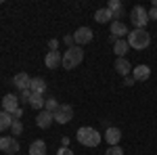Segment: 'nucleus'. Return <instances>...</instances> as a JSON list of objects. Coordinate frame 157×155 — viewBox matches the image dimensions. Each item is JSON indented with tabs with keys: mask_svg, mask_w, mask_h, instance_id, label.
<instances>
[{
	"mask_svg": "<svg viewBox=\"0 0 157 155\" xmlns=\"http://www.w3.org/2000/svg\"><path fill=\"white\" fill-rule=\"evenodd\" d=\"M29 96H32V90L27 88L23 92H19V101H23V103H29Z\"/></svg>",
	"mask_w": 157,
	"mask_h": 155,
	"instance_id": "nucleus-26",
	"label": "nucleus"
},
{
	"mask_svg": "<svg viewBox=\"0 0 157 155\" xmlns=\"http://www.w3.org/2000/svg\"><path fill=\"white\" fill-rule=\"evenodd\" d=\"M107 9L113 15V21H121V17H124V4H121L120 0H109Z\"/></svg>",
	"mask_w": 157,
	"mask_h": 155,
	"instance_id": "nucleus-15",
	"label": "nucleus"
},
{
	"mask_svg": "<svg viewBox=\"0 0 157 155\" xmlns=\"http://www.w3.org/2000/svg\"><path fill=\"white\" fill-rule=\"evenodd\" d=\"M115 72L120 73V76H124V78H128V73L132 72L130 61L126 59V57H117V61H115Z\"/></svg>",
	"mask_w": 157,
	"mask_h": 155,
	"instance_id": "nucleus-16",
	"label": "nucleus"
},
{
	"mask_svg": "<svg viewBox=\"0 0 157 155\" xmlns=\"http://www.w3.org/2000/svg\"><path fill=\"white\" fill-rule=\"evenodd\" d=\"M128 50H130V44H128V40H126V38L113 42V52H115L117 57H126V52H128Z\"/></svg>",
	"mask_w": 157,
	"mask_h": 155,
	"instance_id": "nucleus-18",
	"label": "nucleus"
},
{
	"mask_svg": "<svg viewBox=\"0 0 157 155\" xmlns=\"http://www.w3.org/2000/svg\"><path fill=\"white\" fill-rule=\"evenodd\" d=\"M132 78L136 82L149 80V78H151V67H149V65H136V67H132Z\"/></svg>",
	"mask_w": 157,
	"mask_h": 155,
	"instance_id": "nucleus-14",
	"label": "nucleus"
},
{
	"mask_svg": "<svg viewBox=\"0 0 157 155\" xmlns=\"http://www.w3.org/2000/svg\"><path fill=\"white\" fill-rule=\"evenodd\" d=\"M59 155H73V153L69 151V149H67V147H63V149L59 151Z\"/></svg>",
	"mask_w": 157,
	"mask_h": 155,
	"instance_id": "nucleus-32",
	"label": "nucleus"
},
{
	"mask_svg": "<svg viewBox=\"0 0 157 155\" xmlns=\"http://www.w3.org/2000/svg\"><path fill=\"white\" fill-rule=\"evenodd\" d=\"M44 103H46L44 95H34V92H32V96H29V107L42 111V109H44Z\"/></svg>",
	"mask_w": 157,
	"mask_h": 155,
	"instance_id": "nucleus-21",
	"label": "nucleus"
},
{
	"mask_svg": "<svg viewBox=\"0 0 157 155\" xmlns=\"http://www.w3.org/2000/svg\"><path fill=\"white\" fill-rule=\"evenodd\" d=\"M11 132H13V138H17L21 132H23V124H21V119H13L11 124Z\"/></svg>",
	"mask_w": 157,
	"mask_h": 155,
	"instance_id": "nucleus-24",
	"label": "nucleus"
},
{
	"mask_svg": "<svg viewBox=\"0 0 157 155\" xmlns=\"http://www.w3.org/2000/svg\"><path fill=\"white\" fill-rule=\"evenodd\" d=\"M126 40H128L130 48H134V50H145V48L151 44V34H149L147 29H134V32L128 34Z\"/></svg>",
	"mask_w": 157,
	"mask_h": 155,
	"instance_id": "nucleus-3",
	"label": "nucleus"
},
{
	"mask_svg": "<svg viewBox=\"0 0 157 155\" xmlns=\"http://www.w3.org/2000/svg\"><path fill=\"white\" fill-rule=\"evenodd\" d=\"M48 48L50 50H59V40H48Z\"/></svg>",
	"mask_w": 157,
	"mask_h": 155,
	"instance_id": "nucleus-27",
	"label": "nucleus"
},
{
	"mask_svg": "<svg viewBox=\"0 0 157 155\" xmlns=\"http://www.w3.org/2000/svg\"><path fill=\"white\" fill-rule=\"evenodd\" d=\"M59 105H61V103H57V99H55V96H48V99H46V103H44V109L50 111V113H55V111L59 109Z\"/></svg>",
	"mask_w": 157,
	"mask_h": 155,
	"instance_id": "nucleus-23",
	"label": "nucleus"
},
{
	"mask_svg": "<svg viewBox=\"0 0 157 155\" xmlns=\"http://www.w3.org/2000/svg\"><path fill=\"white\" fill-rule=\"evenodd\" d=\"M82 61H84V50H82V46H71V48H67V50L63 52V63H61V67H65V69H75Z\"/></svg>",
	"mask_w": 157,
	"mask_h": 155,
	"instance_id": "nucleus-2",
	"label": "nucleus"
},
{
	"mask_svg": "<svg viewBox=\"0 0 157 155\" xmlns=\"http://www.w3.org/2000/svg\"><path fill=\"white\" fill-rule=\"evenodd\" d=\"M61 63H63V55H61L59 50H48V52H46V57H44V65H46L48 69H57Z\"/></svg>",
	"mask_w": 157,
	"mask_h": 155,
	"instance_id": "nucleus-9",
	"label": "nucleus"
},
{
	"mask_svg": "<svg viewBox=\"0 0 157 155\" xmlns=\"http://www.w3.org/2000/svg\"><path fill=\"white\" fill-rule=\"evenodd\" d=\"M0 151H4L6 155H15L19 151V143L13 136H0Z\"/></svg>",
	"mask_w": 157,
	"mask_h": 155,
	"instance_id": "nucleus-8",
	"label": "nucleus"
},
{
	"mask_svg": "<svg viewBox=\"0 0 157 155\" xmlns=\"http://www.w3.org/2000/svg\"><path fill=\"white\" fill-rule=\"evenodd\" d=\"M19 109V96L17 95H4L2 99V111H6V113H15Z\"/></svg>",
	"mask_w": 157,
	"mask_h": 155,
	"instance_id": "nucleus-10",
	"label": "nucleus"
},
{
	"mask_svg": "<svg viewBox=\"0 0 157 155\" xmlns=\"http://www.w3.org/2000/svg\"><path fill=\"white\" fill-rule=\"evenodd\" d=\"M63 40H65V44H67V46H69V48L73 46V36H71V34H67V36L63 38Z\"/></svg>",
	"mask_w": 157,
	"mask_h": 155,
	"instance_id": "nucleus-29",
	"label": "nucleus"
},
{
	"mask_svg": "<svg viewBox=\"0 0 157 155\" xmlns=\"http://www.w3.org/2000/svg\"><path fill=\"white\" fill-rule=\"evenodd\" d=\"M29 155H46V143L44 141H34L29 145Z\"/></svg>",
	"mask_w": 157,
	"mask_h": 155,
	"instance_id": "nucleus-20",
	"label": "nucleus"
},
{
	"mask_svg": "<svg viewBox=\"0 0 157 155\" xmlns=\"http://www.w3.org/2000/svg\"><path fill=\"white\" fill-rule=\"evenodd\" d=\"M52 115H55V122H57V124H69L71 118H73V107L67 105V103H63V105H59V109H57Z\"/></svg>",
	"mask_w": 157,
	"mask_h": 155,
	"instance_id": "nucleus-6",
	"label": "nucleus"
},
{
	"mask_svg": "<svg viewBox=\"0 0 157 155\" xmlns=\"http://www.w3.org/2000/svg\"><path fill=\"white\" fill-rule=\"evenodd\" d=\"M29 84H32V78L27 76L25 72H19L15 78H13V86L19 90V92H23V90H27L29 88Z\"/></svg>",
	"mask_w": 157,
	"mask_h": 155,
	"instance_id": "nucleus-11",
	"label": "nucleus"
},
{
	"mask_svg": "<svg viewBox=\"0 0 157 155\" xmlns=\"http://www.w3.org/2000/svg\"><path fill=\"white\" fill-rule=\"evenodd\" d=\"M130 21L136 25V29H145L147 23H149V11H147L145 6H134L132 13H130Z\"/></svg>",
	"mask_w": 157,
	"mask_h": 155,
	"instance_id": "nucleus-4",
	"label": "nucleus"
},
{
	"mask_svg": "<svg viewBox=\"0 0 157 155\" xmlns=\"http://www.w3.org/2000/svg\"><path fill=\"white\" fill-rule=\"evenodd\" d=\"M149 21H157V9H155V6L149 11Z\"/></svg>",
	"mask_w": 157,
	"mask_h": 155,
	"instance_id": "nucleus-28",
	"label": "nucleus"
},
{
	"mask_svg": "<svg viewBox=\"0 0 157 155\" xmlns=\"http://www.w3.org/2000/svg\"><path fill=\"white\" fill-rule=\"evenodd\" d=\"M92 38H94V32H92L90 27H78V29L73 32V42H75V46H82V44L92 42Z\"/></svg>",
	"mask_w": 157,
	"mask_h": 155,
	"instance_id": "nucleus-7",
	"label": "nucleus"
},
{
	"mask_svg": "<svg viewBox=\"0 0 157 155\" xmlns=\"http://www.w3.org/2000/svg\"><path fill=\"white\" fill-rule=\"evenodd\" d=\"M46 80L44 78H32V84H29V90L34 92V95H44L46 92Z\"/></svg>",
	"mask_w": 157,
	"mask_h": 155,
	"instance_id": "nucleus-17",
	"label": "nucleus"
},
{
	"mask_svg": "<svg viewBox=\"0 0 157 155\" xmlns=\"http://www.w3.org/2000/svg\"><path fill=\"white\" fill-rule=\"evenodd\" d=\"M105 155H124V149H121L120 145H115V147H109L107 151H105Z\"/></svg>",
	"mask_w": 157,
	"mask_h": 155,
	"instance_id": "nucleus-25",
	"label": "nucleus"
},
{
	"mask_svg": "<svg viewBox=\"0 0 157 155\" xmlns=\"http://www.w3.org/2000/svg\"><path fill=\"white\" fill-rule=\"evenodd\" d=\"M75 138H78V143L84 145V147H98V145H101V141H103V134H101L97 128L82 126L80 130L75 132Z\"/></svg>",
	"mask_w": 157,
	"mask_h": 155,
	"instance_id": "nucleus-1",
	"label": "nucleus"
},
{
	"mask_svg": "<svg viewBox=\"0 0 157 155\" xmlns=\"http://www.w3.org/2000/svg\"><path fill=\"white\" fill-rule=\"evenodd\" d=\"M55 122V115L50 113V111H46V109H42V111H38L36 115V124L42 128V130H46V128H50V124Z\"/></svg>",
	"mask_w": 157,
	"mask_h": 155,
	"instance_id": "nucleus-12",
	"label": "nucleus"
},
{
	"mask_svg": "<svg viewBox=\"0 0 157 155\" xmlns=\"http://www.w3.org/2000/svg\"><path fill=\"white\" fill-rule=\"evenodd\" d=\"M109 32H111V36H109L111 42H115V40H124V38H128V34H130L124 21H111Z\"/></svg>",
	"mask_w": 157,
	"mask_h": 155,
	"instance_id": "nucleus-5",
	"label": "nucleus"
},
{
	"mask_svg": "<svg viewBox=\"0 0 157 155\" xmlns=\"http://www.w3.org/2000/svg\"><path fill=\"white\" fill-rule=\"evenodd\" d=\"M11 124H13V115L6 111H0V132L11 130Z\"/></svg>",
	"mask_w": 157,
	"mask_h": 155,
	"instance_id": "nucleus-22",
	"label": "nucleus"
},
{
	"mask_svg": "<svg viewBox=\"0 0 157 155\" xmlns=\"http://www.w3.org/2000/svg\"><path fill=\"white\" fill-rule=\"evenodd\" d=\"M124 84H126V86H134V84H136V80H134L132 76H128V78L124 80Z\"/></svg>",
	"mask_w": 157,
	"mask_h": 155,
	"instance_id": "nucleus-30",
	"label": "nucleus"
},
{
	"mask_svg": "<svg viewBox=\"0 0 157 155\" xmlns=\"http://www.w3.org/2000/svg\"><path fill=\"white\" fill-rule=\"evenodd\" d=\"M27 155H29V153H27Z\"/></svg>",
	"mask_w": 157,
	"mask_h": 155,
	"instance_id": "nucleus-33",
	"label": "nucleus"
},
{
	"mask_svg": "<svg viewBox=\"0 0 157 155\" xmlns=\"http://www.w3.org/2000/svg\"><path fill=\"white\" fill-rule=\"evenodd\" d=\"M105 141H107L109 147L120 145V141H121V130H120V128H115V126H109L107 132H105Z\"/></svg>",
	"mask_w": 157,
	"mask_h": 155,
	"instance_id": "nucleus-13",
	"label": "nucleus"
},
{
	"mask_svg": "<svg viewBox=\"0 0 157 155\" xmlns=\"http://www.w3.org/2000/svg\"><path fill=\"white\" fill-rule=\"evenodd\" d=\"M21 115H23V109L19 107L17 111H15V113H13V119H21Z\"/></svg>",
	"mask_w": 157,
	"mask_h": 155,
	"instance_id": "nucleus-31",
	"label": "nucleus"
},
{
	"mask_svg": "<svg viewBox=\"0 0 157 155\" xmlns=\"http://www.w3.org/2000/svg\"><path fill=\"white\" fill-rule=\"evenodd\" d=\"M94 19H97V23H111L113 21V15H111L109 9H98L94 13Z\"/></svg>",
	"mask_w": 157,
	"mask_h": 155,
	"instance_id": "nucleus-19",
	"label": "nucleus"
}]
</instances>
